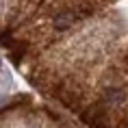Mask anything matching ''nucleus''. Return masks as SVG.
Wrapping results in <instances>:
<instances>
[{"label":"nucleus","instance_id":"1","mask_svg":"<svg viewBox=\"0 0 128 128\" xmlns=\"http://www.w3.org/2000/svg\"><path fill=\"white\" fill-rule=\"evenodd\" d=\"M74 24V13H61L54 18V26L56 28H68Z\"/></svg>","mask_w":128,"mask_h":128}]
</instances>
